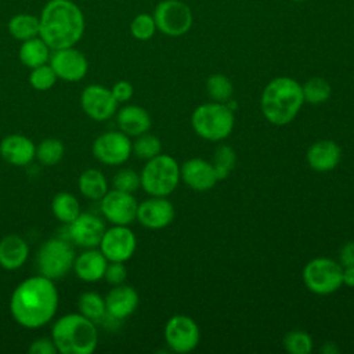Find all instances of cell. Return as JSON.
Masks as SVG:
<instances>
[{"instance_id": "9c48e42d", "label": "cell", "mask_w": 354, "mask_h": 354, "mask_svg": "<svg viewBox=\"0 0 354 354\" xmlns=\"http://www.w3.org/2000/svg\"><path fill=\"white\" fill-rule=\"evenodd\" d=\"M156 29L166 36L177 37L187 33L194 22L191 8L180 0H163L153 11Z\"/></svg>"}, {"instance_id": "4316f807", "label": "cell", "mask_w": 354, "mask_h": 354, "mask_svg": "<svg viewBox=\"0 0 354 354\" xmlns=\"http://www.w3.org/2000/svg\"><path fill=\"white\" fill-rule=\"evenodd\" d=\"M51 212L64 224L72 223L82 212L77 198L71 192H58L51 199Z\"/></svg>"}, {"instance_id": "ba28073f", "label": "cell", "mask_w": 354, "mask_h": 354, "mask_svg": "<svg viewBox=\"0 0 354 354\" xmlns=\"http://www.w3.org/2000/svg\"><path fill=\"white\" fill-rule=\"evenodd\" d=\"M343 266L328 257H315L303 268V281L315 295H330L343 285Z\"/></svg>"}, {"instance_id": "b9f144b4", "label": "cell", "mask_w": 354, "mask_h": 354, "mask_svg": "<svg viewBox=\"0 0 354 354\" xmlns=\"http://www.w3.org/2000/svg\"><path fill=\"white\" fill-rule=\"evenodd\" d=\"M339 259H340V264L343 267L347 266H354V239L346 242L339 253Z\"/></svg>"}, {"instance_id": "f1b7e54d", "label": "cell", "mask_w": 354, "mask_h": 354, "mask_svg": "<svg viewBox=\"0 0 354 354\" xmlns=\"http://www.w3.org/2000/svg\"><path fill=\"white\" fill-rule=\"evenodd\" d=\"M77 310L82 315L94 322H100L105 315V299L97 292H84L77 299Z\"/></svg>"}, {"instance_id": "d6986e66", "label": "cell", "mask_w": 354, "mask_h": 354, "mask_svg": "<svg viewBox=\"0 0 354 354\" xmlns=\"http://www.w3.org/2000/svg\"><path fill=\"white\" fill-rule=\"evenodd\" d=\"M0 156L12 166H26L36 158V145L24 134H10L0 142Z\"/></svg>"}, {"instance_id": "1f68e13d", "label": "cell", "mask_w": 354, "mask_h": 354, "mask_svg": "<svg viewBox=\"0 0 354 354\" xmlns=\"http://www.w3.org/2000/svg\"><path fill=\"white\" fill-rule=\"evenodd\" d=\"M236 163V153L230 145H218L213 152L212 165L214 167L217 180H224L230 176Z\"/></svg>"}, {"instance_id": "7bdbcfd3", "label": "cell", "mask_w": 354, "mask_h": 354, "mask_svg": "<svg viewBox=\"0 0 354 354\" xmlns=\"http://www.w3.org/2000/svg\"><path fill=\"white\" fill-rule=\"evenodd\" d=\"M343 283L347 285L348 288H354V266H347L343 267Z\"/></svg>"}, {"instance_id": "7a4b0ae2", "label": "cell", "mask_w": 354, "mask_h": 354, "mask_svg": "<svg viewBox=\"0 0 354 354\" xmlns=\"http://www.w3.org/2000/svg\"><path fill=\"white\" fill-rule=\"evenodd\" d=\"M84 26V15L72 0H48L39 15V36L51 50L77 44Z\"/></svg>"}, {"instance_id": "8fae6325", "label": "cell", "mask_w": 354, "mask_h": 354, "mask_svg": "<svg viewBox=\"0 0 354 354\" xmlns=\"http://www.w3.org/2000/svg\"><path fill=\"white\" fill-rule=\"evenodd\" d=\"M199 337V326L188 315H173L165 325L166 344L174 353L185 354L192 351L198 346Z\"/></svg>"}, {"instance_id": "5bb4252c", "label": "cell", "mask_w": 354, "mask_h": 354, "mask_svg": "<svg viewBox=\"0 0 354 354\" xmlns=\"http://www.w3.org/2000/svg\"><path fill=\"white\" fill-rule=\"evenodd\" d=\"M48 64L54 69L57 77L64 82H79L84 79L88 72V61L86 55L75 48V46L53 50Z\"/></svg>"}, {"instance_id": "44dd1931", "label": "cell", "mask_w": 354, "mask_h": 354, "mask_svg": "<svg viewBox=\"0 0 354 354\" xmlns=\"http://www.w3.org/2000/svg\"><path fill=\"white\" fill-rule=\"evenodd\" d=\"M342 158L340 147L332 140H319L310 145L307 149V163L308 166L319 173L333 170Z\"/></svg>"}, {"instance_id": "3957f363", "label": "cell", "mask_w": 354, "mask_h": 354, "mask_svg": "<svg viewBox=\"0 0 354 354\" xmlns=\"http://www.w3.org/2000/svg\"><path fill=\"white\" fill-rule=\"evenodd\" d=\"M303 104L301 84L289 76H278L268 82L260 97L263 116L275 126L290 123Z\"/></svg>"}, {"instance_id": "2e32d148", "label": "cell", "mask_w": 354, "mask_h": 354, "mask_svg": "<svg viewBox=\"0 0 354 354\" xmlns=\"http://www.w3.org/2000/svg\"><path fill=\"white\" fill-rule=\"evenodd\" d=\"M174 218V206L166 196H151L137 207L138 223L149 230H160L167 227Z\"/></svg>"}, {"instance_id": "7c38bea8", "label": "cell", "mask_w": 354, "mask_h": 354, "mask_svg": "<svg viewBox=\"0 0 354 354\" xmlns=\"http://www.w3.org/2000/svg\"><path fill=\"white\" fill-rule=\"evenodd\" d=\"M138 203L133 194L108 189V192L100 199V209L102 216L112 225H130L137 217Z\"/></svg>"}, {"instance_id": "52a82bcc", "label": "cell", "mask_w": 354, "mask_h": 354, "mask_svg": "<svg viewBox=\"0 0 354 354\" xmlns=\"http://www.w3.org/2000/svg\"><path fill=\"white\" fill-rule=\"evenodd\" d=\"M75 250L69 242L61 238L47 239L37 250L36 264L40 275L53 281L66 275L75 261Z\"/></svg>"}, {"instance_id": "ee69618b", "label": "cell", "mask_w": 354, "mask_h": 354, "mask_svg": "<svg viewBox=\"0 0 354 354\" xmlns=\"http://www.w3.org/2000/svg\"><path fill=\"white\" fill-rule=\"evenodd\" d=\"M319 351L322 354H336V353H339V348L333 342H325L322 344V347L319 348Z\"/></svg>"}, {"instance_id": "ac0fdd59", "label": "cell", "mask_w": 354, "mask_h": 354, "mask_svg": "<svg viewBox=\"0 0 354 354\" xmlns=\"http://www.w3.org/2000/svg\"><path fill=\"white\" fill-rule=\"evenodd\" d=\"M180 180L194 191H209L216 185L217 176L212 162L201 158L188 159L180 166Z\"/></svg>"}, {"instance_id": "cb8c5ba5", "label": "cell", "mask_w": 354, "mask_h": 354, "mask_svg": "<svg viewBox=\"0 0 354 354\" xmlns=\"http://www.w3.org/2000/svg\"><path fill=\"white\" fill-rule=\"evenodd\" d=\"M116 122L124 134L137 137L151 129V116L145 108L140 105H126L118 111Z\"/></svg>"}, {"instance_id": "8d00e7d4", "label": "cell", "mask_w": 354, "mask_h": 354, "mask_svg": "<svg viewBox=\"0 0 354 354\" xmlns=\"http://www.w3.org/2000/svg\"><path fill=\"white\" fill-rule=\"evenodd\" d=\"M155 32H156V24H155L153 15H149L147 12L136 15L130 24V33L137 40H141V41L149 40L152 39Z\"/></svg>"}, {"instance_id": "5b68a950", "label": "cell", "mask_w": 354, "mask_h": 354, "mask_svg": "<svg viewBox=\"0 0 354 354\" xmlns=\"http://www.w3.org/2000/svg\"><path fill=\"white\" fill-rule=\"evenodd\" d=\"M235 123L234 111L225 102H206L196 106L191 115L194 131L207 141H223L227 138Z\"/></svg>"}, {"instance_id": "7402d4cb", "label": "cell", "mask_w": 354, "mask_h": 354, "mask_svg": "<svg viewBox=\"0 0 354 354\" xmlns=\"http://www.w3.org/2000/svg\"><path fill=\"white\" fill-rule=\"evenodd\" d=\"M108 266L106 257L102 254L101 250L95 248L86 249L79 256L75 257L73 261V271L76 277L84 282H98L104 278L105 268Z\"/></svg>"}, {"instance_id": "9a60e30c", "label": "cell", "mask_w": 354, "mask_h": 354, "mask_svg": "<svg viewBox=\"0 0 354 354\" xmlns=\"http://www.w3.org/2000/svg\"><path fill=\"white\" fill-rule=\"evenodd\" d=\"M118 101L111 88L101 84H88L80 94V106L93 120L102 122L112 118L118 111Z\"/></svg>"}, {"instance_id": "ffe728a7", "label": "cell", "mask_w": 354, "mask_h": 354, "mask_svg": "<svg viewBox=\"0 0 354 354\" xmlns=\"http://www.w3.org/2000/svg\"><path fill=\"white\" fill-rule=\"evenodd\" d=\"M104 299L106 314L119 321L131 315L138 306V293L134 288L124 283L115 285Z\"/></svg>"}, {"instance_id": "d4e9b609", "label": "cell", "mask_w": 354, "mask_h": 354, "mask_svg": "<svg viewBox=\"0 0 354 354\" xmlns=\"http://www.w3.org/2000/svg\"><path fill=\"white\" fill-rule=\"evenodd\" d=\"M51 51L53 50L47 46V43L40 36H36L25 41H21L18 57L25 66H28L29 69H33L36 66L47 64L50 59Z\"/></svg>"}, {"instance_id": "f6af8a7d", "label": "cell", "mask_w": 354, "mask_h": 354, "mask_svg": "<svg viewBox=\"0 0 354 354\" xmlns=\"http://www.w3.org/2000/svg\"><path fill=\"white\" fill-rule=\"evenodd\" d=\"M292 1H296V3H300V1H306V0H292Z\"/></svg>"}, {"instance_id": "d590c367", "label": "cell", "mask_w": 354, "mask_h": 354, "mask_svg": "<svg viewBox=\"0 0 354 354\" xmlns=\"http://www.w3.org/2000/svg\"><path fill=\"white\" fill-rule=\"evenodd\" d=\"M57 80H58V77H57L54 69L50 66V64H44V65L30 69L29 84L37 91L50 90L55 84Z\"/></svg>"}, {"instance_id": "f35d334b", "label": "cell", "mask_w": 354, "mask_h": 354, "mask_svg": "<svg viewBox=\"0 0 354 354\" xmlns=\"http://www.w3.org/2000/svg\"><path fill=\"white\" fill-rule=\"evenodd\" d=\"M127 278V268L124 266V263L122 261H108V266L105 268V274H104V279L115 286V285H120L126 281Z\"/></svg>"}, {"instance_id": "836d02e7", "label": "cell", "mask_w": 354, "mask_h": 354, "mask_svg": "<svg viewBox=\"0 0 354 354\" xmlns=\"http://www.w3.org/2000/svg\"><path fill=\"white\" fill-rule=\"evenodd\" d=\"M131 149H133V153L138 159L148 160V159H151V158H153V156L160 153L162 142H160V140L156 136L149 134L147 131V133L136 137L134 142L131 144Z\"/></svg>"}, {"instance_id": "e575fe53", "label": "cell", "mask_w": 354, "mask_h": 354, "mask_svg": "<svg viewBox=\"0 0 354 354\" xmlns=\"http://www.w3.org/2000/svg\"><path fill=\"white\" fill-rule=\"evenodd\" d=\"M283 347L290 354H310L313 351V339L306 330H290L283 337Z\"/></svg>"}, {"instance_id": "4dcf8cb0", "label": "cell", "mask_w": 354, "mask_h": 354, "mask_svg": "<svg viewBox=\"0 0 354 354\" xmlns=\"http://www.w3.org/2000/svg\"><path fill=\"white\" fill-rule=\"evenodd\" d=\"M65 153V147L58 138H46L36 147V159L43 166L57 165Z\"/></svg>"}, {"instance_id": "ab89813d", "label": "cell", "mask_w": 354, "mask_h": 354, "mask_svg": "<svg viewBox=\"0 0 354 354\" xmlns=\"http://www.w3.org/2000/svg\"><path fill=\"white\" fill-rule=\"evenodd\" d=\"M111 91H112V95L115 97V100L118 102H127L133 97V94H134L133 84L130 82H127V80L116 82L112 86Z\"/></svg>"}, {"instance_id": "603a6c76", "label": "cell", "mask_w": 354, "mask_h": 354, "mask_svg": "<svg viewBox=\"0 0 354 354\" xmlns=\"http://www.w3.org/2000/svg\"><path fill=\"white\" fill-rule=\"evenodd\" d=\"M29 257L28 242L15 234L6 235L0 241V267L7 271L21 268Z\"/></svg>"}, {"instance_id": "83f0119b", "label": "cell", "mask_w": 354, "mask_h": 354, "mask_svg": "<svg viewBox=\"0 0 354 354\" xmlns=\"http://www.w3.org/2000/svg\"><path fill=\"white\" fill-rule=\"evenodd\" d=\"M8 33L18 41H25L28 39L39 36V17L21 12L11 17L7 24Z\"/></svg>"}, {"instance_id": "74e56055", "label": "cell", "mask_w": 354, "mask_h": 354, "mask_svg": "<svg viewBox=\"0 0 354 354\" xmlns=\"http://www.w3.org/2000/svg\"><path fill=\"white\" fill-rule=\"evenodd\" d=\"M112 185L115 189L124 192H136L141 187V178L133 169H120L112 178Z\"/></svg>"}, {"instance_id": "d6a6232c", "label": "cell", "mask_w": 354, "mask_h": 354, "mask_svg": "<svg viewBox=\"0 0 354 354\" xmlns=\"http://www.w3.org/2000/svg\"><path fill=\"white\" fill-rule=\"evenodd\" d=\"M301 90L304 101L313 105L328 101L332 93L330 84L322 77H310L304 84H301Z\"/></svg>"}, {"instance_id": "4fadbf2b", "label": "cell", "mask_w": 354, "mask_h": 354, "mask_svg": "<svg viewBox=\"0 0 354 354\" xmlns=\"http://www.w3.org/2000/svg\"><path fill=\"white\" fill-rule=\"evenodd\" d=\"M98 246L108 261L124 263L134 254L137 238L129 225H112L105 230Z\"/></svg>"}, {"instance_id": "6da1fadb", "label": "cell", "mask_w": 354, "mask_h": 354, "mask_svg": "<svg viewBox=\"0 0 354 354\" xmlns=\"http://www.w3.org/2000/svg\"><path fill=\"white\" fill-rule=\"evenodd\" d=\"M58 301L59 296L54 281L39 274L15 286L10 299V313L18 325L37 329L54 318Z\"/></svg>"}, {"instance_id": "f546056e", "label": "cell", "mask_w": 354, "mask_h": 354, "mask_svg": "<svg viewBox=\"0 0 354 354\" xmlns=\"http://www.w3.org/2000/svg\"><path fill=\"white\" fill-rule=\"evenodd\" d=\"M206 91L216 102H227L234 94V86L228 76L223 73H212L206 80Z\"/></svg>"}, {"instance_id": "60d3db41", "label": "cell", "mask_w": 354, "mask_h": 354, "mask_svg": "<svg viewBox=\"0 0 354 354\" xmlns=\"http://www.w3.org/2000/svg\"><path fill=\"white\" fill-rule=\"evenodd\" d=\"M28 351H29V354H55V353H58L53 339H47V337H39V339L33 340L29 344Z\"/></svg>"}, {"instance_id": "484cf974", "label": "cell", "mask_w": 354, "mask_h": 354, "mask_svg": "<svg viewBox=\"0 0 354 354\" xmlns=\"http://www.w3.org/2000/svg\"><path fill=\"white\" fill-rule=\"evenodd\" d=\"M80 194L91 201H100L108 192V181L98 169H86L77 178Z\"/></svg>"}, {"instance_id": "277c9868", "label": "cell", "mask_w": 354, "mask_h": 354, "mask_svg": "<svg viewBox=\"0 0 354 354\" xmlns=\"http://www.w3.org/2000/svg\"><path fill=\"white\" fill-rule=\"evenodd\" d=\"M51 339L61 354H91L98 346V330L94 321L69 313L54 322Z\"/></svg>"}, {"instance_id": "30bf717a", "label": "cell", "mask_w": 354, "mask_h": 354, "mask_svg": "<svg viewBox=\"0 0 354 354\" xmlns=\"http://www.w3.org/2000/svg\"><path fill=\"white\" fill-rule=\"evenodd\" d=\"M131 140L123 131H105L100 134L91 145L93 156L108 166H119L129 160L133 149Z\"/></svg>"}, {"instance_id": "8992f818", "label": "cell", "mask_w": 354, "mask_h": 354, "mask_svg": "<svg viewBox=\"0 0 354 354\" xmlns=\"http://www.w3.org/2000/svg\"><path fill=\"white\" fill-rule=\"evenodd\" d=\"M141 188L151 196H167L180 183V165L174 158L159 153L147 160L140 173Z\"/></svg>"}, {"instance_id": "e0dca14e", "label": "cell", "mask_w": 354, "mask_h": 354, "mask_svg": "<svg viewBox=\"0 0 354 354\" xmlns=\"http://www.w3.org/2000/svg\"><path fill=\"white\" fill-rule=\"evenodd\" d=\"M68 225L71 241L84 249L97 248L106 230L104 221L93 213H80Z\"/></svg>"}]
</instances>
